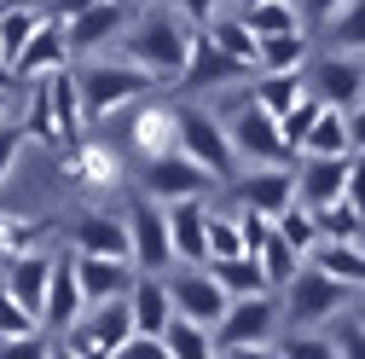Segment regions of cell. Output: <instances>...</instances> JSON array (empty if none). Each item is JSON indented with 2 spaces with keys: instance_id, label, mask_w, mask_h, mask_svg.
Instances as JSON below:
<instances>
[{
  "instance_id": "obj_1",
  "label": "cell",
  "mask_w": 365,
  "mask_h": 359,
  "mask_svg": "<svg viewBox=\"0 0 365 359\" xmlns=\"http://www.w3.org/2000/svg\"><path fill=\"white\" fill-rule=\"evenodd\" d=\"M192 35L197 29L174 6H145L122 29V58L140 64L151 81H180V70H186V58H192Z\"/></svg>"
},
{
  "instance_id": "obj_2",
  "label": "cell",
  "mask_w": 365,
  "mask_h": 359,
  "mask_svg": "<svg viewBox=\"0 0 365 359\" xmlns=\"http://www.w3.org/2000/svg\"><path fill=\"white\" fill-rule=\"evenodd\" d=\"M76 87H81V110L87 122H110L122 116L128 105H145L157 93V81L140 70V64H128V58H93L87 70H76Z\"/></svg>"
},
{
  "instance_id": "obj_3",
  "label": "cell",
  "mask_w": 365,
  "mask_h": 359,
  "mask_svg": "<svg viewBox=\"0 0 365 359\" xmlns=\"http://www.w3.org/2000/svg\"><path fill=\"white\" fill-rule=\"evenodd\" d=\"M174 151L192 157L215 186H220V180H238V157H232V145H226V128L203 105H180L174 110Z\"/></svg>"
},
{
  "instance_id": "obj_4",
  "label": "cell",
  "mask_w": 365,
  "mask_h": 359,
  "mask_svg": "<svg viewBox=\"0 0 365 359\" xmlns=\"http://www.w3.org/2000/svg\"><path fill=\"white\" fill-rule=\"evenodd\" d=\"M348 284H336V279H325L313 261H302L296 266V279L279 290V319H290L296 331H313V325H325V319H336V313L348 307Z\"/></svg>"
},
{
  "instance_id": "obj_5",
  "label": "cell",
  "mask_w": 365,
  "mask_h": 359,
  "mask_svg": "<svg viewBox=\"0 0 365 359\" xmlns=\"http://www.w3.org/2000/svg\"><path fill=\"white\" fill-rule=\"evenodd\" d=\"M220 128H226V145H232L238 168H296V157L279 140V122H272L261 105L244 99L232 116H220Z\"/></svg>"
},
{
  "instance_id": "obj_6",
  "label": "cell",
  "mask_w": 365,
  "mask_h": 359,
  "mask_svg": "<svg viewBox=\"0 0 365 359\" xmlns=\"http://www.w3.org/2000/svg\"><path fill=\"white\" fill-rule=\"evenodd\" d=\"M122 227H128V261H133V273H157V279H163L168 266H174L163 203H151L145 192H133L128 209H122Z\"/></svg>"
},
{
  "instance_id": "obj_7",
  "label": "cell",
  "mask_w": 365,
  "mask_h": 359,
  "mask_svg": "<svg viewBox=\"0 0 365 359\" xmlns=\"http://www.w3.org/2000/svg\"><path fill=\"white\" fill-rule=\"evenodd\" d=\"M272 331H279V296H244V301H226L220 313V325L209 331L220 353H232V348H267Z\"/></svg>"
},
{
  "instance_id": "obj_8",
  "label": "cell",
  "mask_w": 365,
  "mask_h": 359,
  "mask_svg": "<svg viewBox=\"0 0 365 359\" xmlns=\"http://www.w3.org/2000/svg\"><path fill=\"white\" fill-rule=\"evenodd\" d=\"M163 290H168L174 319L203 325V331L220 325V313H226V290L209 279V266H174V273H163Z\"/></svg>"
},
{
  "instance_id": "obj_9",
  "label": "cell",
  "mask_w": 365,
  "mask_h": 359,
  "mask_svg": "<svg viewBox=\"0 0 365 359\" xmlns=\"http://www.w3.org/2000/svg\"><path fill=\"white\" fill-rule=\"evenodd\" d=\"M302 87L325 105V110H354L365 99V64L348 53H325V58H307Z\"/></svg>"
},
{
  "instance_id": "obj_10",
  "label": "cell",
  "mask_w": 365,
  "mask_h": 359,
  "mask_svg": "<svg viewBox=\"0 0 365 359\" xmlns=\"http://www.w3.org/2000/svg\"><path fill=\"white\" fill-rule=\"evenodd\" d=\"M128 24H133V0H93L76 18H64V47L81 58H99L110 41H122Z\"/></svg>"
},
{
  "instance_id": "obj_11",
  "label": "cell",
  "mask_w": 365,
  "mask_h": 359,
  "mask_svg": "<svg viewBox=\"0 0 365 359\" xmlns=\"http://www.w3.org/2000/svg\"><path fill=\"white\" fill-rule=\"evenodd\" d=\"M209 186L215 180L192 162V157H180V151H163V157H151L145 162V174H140V192L151 197V203H186V197H209Z\"/></svg>"
},
{
  "instance_id": "obj_12",
  "label": "cell",
  "mask_w": 365,
  "mask_h": 359,
  "mask_svg": "<svg viewBox=\"0 0 365 359\" xmlns=\"http://www.w3.org/2000/svg\"><path fill=\"white\" fill-rule=\"evenodd\" d=\"M232 192H238V209H250L261 220H279L296 203V174L290 168H244L232 180Z\"/></svg>"
},
{
  "instance_id": "obj_13",
  "label": "cell",
  "mask_w": 365,
  "mask_h": 359,
  "mask_svg": "<svg viewBox=\"0 0 365 359\" xmlns=\"http://www.w3.org/2000/svg\"><path fill=\"white\" fill-rule=\"evenodd\" d=\"M168 249H174V266H203L209 261V244H203V227H209V203L203 197H186V203H168Z\"/></svg>"
},
{
  "instance_id": "obj_14",
  "label": "cell",
  "mask_w": 365,
  "mask_h": 359,
  "mask_svg": "<svg viewBox=\"0 0 365 359\" xmlns=\"http://www.w3.org/2000/svg\"><path fill=\"white\" fill-rule=\"evenodd\" d=\"M76 261V284H81V301L99 307V301H128L133 290V261H99V255H70Z\"/></svg>"
},
{
  "instance_id": "obj_15",
  "label": "cell",
  "mask_w": 365,
  "mask_h": 359,
  "mask_svg": "<svg viewBox=\"0 0 365 359\" xmlns=\"http://www.w3.org/2000/svg\"><path fill=\"white\" fill-rule=\"evenodd\" d=\"M53 70H70V47H64V24L58 18H47L24 41V53L12 58V81H41V76H53Z\"/></svg>"
},
{
  "instance_id": "obj_16",
  "label": "cell",
  "mask_w": 365,
  "mask_h": 359,
  "mask_svg": "<svg viewBox=\"0 0 365 359\" xmlns=\"http://www.w3.org/2000/svg\"><path fill=\"white\" fill-rule=\"evenodd\" d=\"M64 168H70V180H76L81 192H116V186H122V162H116V151L99 145V140L64 145Z\"/></svg>"
},
{
  "instance_id": "obj_17",
  "label": "cell",
  "mask_w": 365,
  "mask_h": 359,
  "mask_svg": "<svg viewBox=\"0 0 365 359\" xmlns=\"http://www.w3.org/2000/svg\"><path fill=\"white\" fill-rule=\"evenodd\" d=\"M41 93H47V110H53V128H58V145L87 140V110H81L76 70H53V76H41Z\"/></svg>"
},
{
  "instance_id": "obj_18",
  "label": "cell",
  "mask_w": 365,
  "mask_h": 359,
  "mask_svg": "<svg viewBox=\"0 0 365 359\" xmlns=\"http://www.w3.org/2000/svg\"><path fill=\"white\" fill-rule=\"evenodd\" d=\"M47 279H53V255H41V249H29V255H12L6 261V296L29 313V319L41 325V301H47Z\"/></svg>"
},
{
  "instance_id": "obj_19",
  "label": "cell",
  "mask_w": 365,
  "mask_h": 359,
  "mask_svg": "<svg viewBox=\"0 0 365 359\" xmlns=\"http://www.w3.org/2000/svg\"><path fill=\"white\" fill-rule=\"evenodd\" d=\"M296 203L302 209H325L342 197V174H348V157H296Z\"/></svg>"
},
{
  "instance_id": "obj_20",
  "label": "cell",
  "mask_w": 365,
  "mask_h": 359,
  "mask_svg": "<svg viewBox=\"0 0 365 359\" xmlns=\"http://www.w3.org/2000/svg\"><path fill=\"white\" fill-rule=\"evenodd\" d=\"M87 313L81 284H76V261H53V279H47V301H41V331L64 336L76 319Z\"/></svg>"
},
{
  "instance_id": "obj_21",
  "label": "cell",
  "mask_w": 365,
  "mask_h": 359,
  "mask_svg": "<svg viewBox=\"0 0 365 359\" xmlns=\"http://www.w3.org/2000/svg\"><path fill=\"white\" fill-rule=\"evenodd\" d=\"M76 255H99V261H128V227L122 214H105V209H87L70 232Z\"/></svg>"
},
{
  "instance_id": "obj_22",
  "label": "cell",
  "mask_w": 365,
  "mask_h": 359,
  "mask_svg": "<svg viewBox=\"0 0 365 359\" xmlns=\"http://www.w3.org/2000/svg\"><path fill=\"white\" fill-rule=\"evenodd\" d=\"M244 76H255V70H244V64H232L226 53H215L209 41H203V29L192 35V58H186V70H180V87H232Z\"/></svg>"
},
{
  "instance_id": "obj_23",
  "label": "cell",
  "mask_w": 365,
  "mask_h": 359,
  "mask_svg": "<svg viewBox=\"0 0 365 359\" xmlns=\"http://www.w3.org/2000/svg\"><path fill=\"white\" fill-rule=\"evenodd\" d=\"M128 313H133V336H163L168 319H174V307H168V290L157 273H140L128 290Z\"/></svg>"
},
{
  "instance_id": "obj_24",
  "label": "cell",
  "mask_w": 365,
  "mask_h": 359,
  "mask_svg": "<svg viewBox=\"0 0 365 359\" xmlns=\"http://www.w3.org/2000/svg\"><path fill=\"white\" fill-rule=\"evenodd\" d=\"M128 145L140 151L145 162L163 157V151H174V105H140L133 122H128Z\"/></svg>"
},
{
  "instance_id": "obj_25",
  "label": "cell",
  "mask_w": 365,
  "mask_h": 359,
  "mask_svg": "<svg viewBox=\"0 0 365 359\" xmlns=\"http://www.w3.org/2000/svg\"><path fill=\"white\" fill-rule=\"evenodd\" d=\"M53 12L47 6H41V0H6V6H0V58H18L24 53V41L41 29V24H47Z\"/></svg>"
},
{
  "instance_id": "obj_26",
  "label": "cell",
  "mask_w": 365,
  "mask_h": 359,
  "mask_svg": "<svg viewBox=\"0 0 365 359\" xmlns=\"http://www.w3.org/2000/svg\"><path fill=\"white\" fill-rule=\"evenodd\" d=\"M209 279L226 290V301H244V296H267V273L255 255H226V261H203Z\"/></svg>"
},
{
  "instance_id": "obj_27",
  "label": "cell",
  "mask_w": 365,
  "mask_h": 359,
  "mask_svg": "<svg viewBox=\"0 0 365 359\" xmlns=\"http://www.w3.org/2000/svg\"><path fill=\"white\" fill-rule=\"evenodd\" d=\"M307 70V35H267L255 41V76H302Z\"/></svg>"
},
{
  "instance_id": "obj_28",
  "label": "cell",
  "mask_w": 365,
  "mask_h": 359,
  "mask_svg": "<svg viewBox=\"0 0 365 359\" xmlns=\"http://www.w3.org/2000/svg\"><path fill=\"white\" fill-rule=\"evenodd\" d=\"M238 24L267 41V35H296L302 29V12H296V0H244L238 6Z\"/></svg>"
},
{
  "instance_id": "obj_29",
  "label": "cell",
  "mask_w": 365,
  "mask_h": 359,
  "mask_svg": "<svg viewBox=\"0 0 365 359\" xmlns=\"http://www.w3.org/2000/svg\"><path fill=\"white\" fill-rule=\"evenodd\" d=\"M307 261H313L325 279H336V284H348V290H365V249H359V244H319Z\"/></svg>"
},
{
  "instance_id": "obj_30",
  "label": "cell",
  "mask_w": 365,
  "mask_h": 359,
  "mask_svg": "<svg viewBox=\"0 0 365 359\" xmlns=\"http://www.w3.org/2000/svg\"><path fill=\"white\" fill-rule=\"evenodd\" d=\"M203 41H209L215 53H226L232 64L255 70V35L238 24V12H232V18H209V24H203Z\"/></svg>"
},
{
  "instance_id": "obj_31",
  "label": "cell",
  "mask_w": 365,
  "mask_h": 359,
  "mask_svg": "<svg viewBox=\"0 0 365 359\" xmlns=\"http://www.w3.org/2000/svg\"><path fill=\"white\" fill-rule=\"evenodd\" d=\"M296 157H354V151H348V128H342V110H319Z\"/></svg>"
},
{
  "instance_id": "obj_32",
  "label": "cell",
  "mask_w": 365,
  "mask_h": 359,
  "mask_svg": "<svg viewBox=\"0 0 365 359\" xmlns=\"http://www.w3.org/2000/svg\"><path fill=\"white\" fill-rule=\"evenodd\" d=\"M313 214V232H319V244H359V232H365V220L336 197V203H325V209H307Z\"/></svg>"
},
{
  "instance_id": "obj_33",
  "label": "cell",
  "mask_w": 365,
  "mask_h": 359,
  "mask_svg": "<svg viewBox=\"0 0 365 359\" xmlns=\"http://www.w3.org/2000/svg\"><path fill=\"white\" fill-rule=\"evenodd\" d=\"M307 93V87H302V76H255V87H250V105H261L272 122H279L296 99Z\"/></svg>"
},
{
  "instance_id": "obj_34",
  "label": "cell",
  "mask_w": 365,
  "mask_h": 359,
  "mask_svg": "<svg viewBox=\"0 0 365 359\" xmlns=\"http://www.w3.org/2000/svg\"><path fill=\"white\" fill-rule=\"evenodd\" d=\"M163 348H168V359H220L215 336H209L203 325H186V319H168V331H163Z\"/></svg>"
},
{
  "instance_id": "obj_35",
  "label": "cell",
  "mask_w": 365,
  "mask_h": 359,
  "mask_svg": "<svg viewBox=\"0 0 365 359\" xmlns=\"http://www.w3.org/2000/svg\"><path fill=\"white\" fill-rule=\"evenodd\" d=\"M41 232H47V220H35V214H0V261L29 255L41 244Z\"/></svg>"
},
{
  "instance_id": "obj_36",
  "label": "cell",
  "mask_w": 365,
  "mask_h": 359,
  "mask_svg": "<svg viewBox=\"0 0 365 359\" xmlns=\"http://www.w3.org/2000/svg\"><path fill=\"white\" fill-rule=\"evenodd\" d=\"M255 261H261V273H267V290H272V296H279V290L296 279V266H302V255H296L284 238H267V244L255 249Z\"/></svg>"
},
{
  "instance_id": "obj_37",
  "label": "cell",
  "mask_w": 365,
  "mask_h": 359,
  "mask_svg": "<svg viewBox=\"0 0 365 359\" xmlns=\"http://www.w3.org/2000/svg\"><path fill=\"white\" fill-rule=\"evenodd\" d=\"M325 35L336 41V53H348V58H359L365 53V0H348V6L325 24Z\"/></svg>"
},
{
  "instance_id": "obj_38",
  "label": "cell",
  "mask_w": 365,
  "mask_h": 359,
  "mask_svg": "<svg viewBox=\"0 0 365 359\" xmlns=\"http://www.w3.org/2000/svg\"><path fill=\"white\" fill-rule=\"evenodd\" d=\"M203 244H209V261H226V255H244V238H238V209H209V227H203Z\"/></svg>"
},
{
  "instance_id": "obj_39",
  "label": "cell",
  "mask_w": 365,
  "mask_h": 359,
  "mask_svg": "<svg viewBox=\"0 0 365 359\" xmlns=\"http://www.w3.org/2000/svg\"><path fill=\"white\" fill-rule=\"evenodd\" d=\"M272 238H284V244H290V249H296L302 261H307V255L319 249V232H313V214H307L302 203H290V209H284L279 220H272Z\"/></svg>"
},
{
  "instance_id": "obj_40",
  "label": "cell",
  "mask_w": 365,
  "mask_h": 359,
  "mask_svg": "<svg viewBox=\"0 0 365 359\" xmlns=\"http://www.w3.org/2000/svg\"><path fill=\"white\" fill-rule=\"evenodd\" d=\"M319 110H325V105H319L313 93H302V99L279 116V140H284V151H290V157L302 151V140H307V128H313V116H319Z\"/></svg>"
},
{
  "instance_id": "obj_41",
  "label": "cell",
  "mask_w": 365,
  "mask_h": 359,
  "mask_svg": "<svg viewBox=\"0 0 365 359\" xmlns=\"http://www.w3.org/2000/svg\"><path fill=\"white\" fill-rule=\"evenodd\" d=\"M279 359H336V342L319 336V331H296V336L279 348Z\"/></svg>"
},
{
  "instance_id": "obj_42",
  "label": "cell",
  "mask_w": 365,
  "mask_h": 359,
  "mask_svg": "<svg viewBox=\"0 0 365 359\" xmlns=\"http://www.w3.org/2000/svg\"><path fill=\"white\" fill-rule=\"evenodd\" d=\"M35 331H41V325H35L29 313L6 296V284H0V342H12V336H35Z\"/></svg>"
},
{
  "instance_id": "obj_43",
  "label": "cell",
  "mask_w": 365,
  "mask_h": 359,
  "mask_svg": "<svg viewBox=\"0 0 365 359\" xmlns=\"http://www.w3.org/2000/svg\"><path fill=\"white\" fill-rule=\"evenodd\" d=\"M342 203L365 220V157H348V174H342Z\"/></svg>"
},
{
  "instance_id": "obj_44",
  "label": "cell",
  "mask_w": 365,
  "mask_h": 359,
  "mask_svg": "<svg viewBox=\"0 0 365 359\" xmlns=\"http://www.w3.org/2000/svg\"><path fill=\"white\" fill-rule=\"evenodd\" d=\"M47 353H53V342L41 336V331H35V336H12V342H0V359H47Z\"/></svg>"
},
{
  "instance_id": "obj_45",
  "label": "cell",
  "mask_w": 365,
  "mask_h": 359,
  "mask_svg": "<svg viewBox=\"0 0 365 359\" xmlns=\"http://www.w3.org/2000/svg\"><path fill=\"white\" fill-rule=\"evenodd\" d=\"M220 6H226V0H174V12L186 18L192 29H203L209 18H220Z\"/></svg>"
},
{
  "instance_id": "obj_46",
  "label": "cell",
  "mask_w": 365,
  "mask_h": 359,
  "mask_svg": "<svg viewBox=\"0 0 365 359\" xmlns=\"http://www.w3.org/2000/svg\"><path fill=\"white\" fill-rule=\"evenodd\" d=\"M116 359H168V348H163V336H128L116 348Z\"/></svg>"
},
{
  "instance_id": "obj_47",
  "label": "cell",
  "mask_w": 365,
  "mask_h": 359,
  "mask_svg": "<svg viewBox=\"0 0 365 359\" xmlns=\"http://www.w3.org/2000/svg\"><path fill=\"white\" fill-rule=\"evenodd\" d=\"M18 151H24V128H0V186L18 168Z\"/></svg>"
},
{
  "instance_id": "obj_48",
  "label": "cell",
  "mask_w": 365,
  "mask_h": 359,
  "mask_svg": "<svg viewBox=\"0 0 365 359\" xmlns=\"http://www.w3.org/2000/svg\"><path fill=\"white\" fill-rule=\"evenodd\" d=\"M331 342H336V359H365V331H359L354 319H348V325H342Z\"/></svg>"
},
{
  "instance_id": "obj_49",
  "label": "cell",
  "mask_w": 365,
  "mask_h": 359,
  "mask_svg": "<svg viewBox=\"0 0 365 359\" xmlns=\"http://www.w3.org/2000/svg\"><path fill=\"white\" fill-rule=\"evenodd\" d=\"M342 6H348V0H296V12H302L307 24H319V29H325V24H331Z\"/></svg>"
},
{
  "instance_id": "obj_50",
  "label": "cell",
  "mask_w": 365,
  "mask_h": 359,
  "mask_svg": "<svg viewBox=\"0 0 365 359\" xmlns=\"http://www.w3.org/2000/svg\"><path fill=\"white\" fill-rule=\"evenodd\" d=\"M342 128H348V151L365 157V99H359L354 110H342Z\"/></svg>"
},
{
  "instance_id": "obj_51",
  "label": "cell",
  "mask_w": 365,
  "mask_h": 359,
  "mask_svg": "<svg viewBox=\"0 0 365 359\" xmlns=\"http://www.w3.org/2000/svg\"><path fill=\"white\" fill-rule=\"evenodd\" d=\"M220 359H279V348H272V342L267 348H232V353H220Z\"/></svg>"
},
{
  "instance_id": "obj_52",
  "label": "cell",
  "mask_w": 365,
  "mask_h": 359,
  "mask_svg": "<svg viewBox=\"0 0 365 359\" xmlns=\"http://www.w3.org/2000/svg\"><path fill=\"white\" fill-rule=\"evenodd\" d=\"M81 6H93V0H53V6H47V12H53V18H58V24H64V18H76V12H81Z\"/></svg>"
},
{
  "instance_id": "obj_53",
  "label": "cell",
  "mask_w": 365,
  "mask_h": 359,
  "mask_svg": "<svg viewBox=\"0 0 365 359\" xmlns=\"http://www.w3.org/2000/svg\"><path fill=\"white\" fill-rule=\"evenodd\" d=\"M47 359H81V353H70L64 342H53V353H47Z\"/></svg>"
},
{
  "instance_id": "obj_54",
  "label": "cell",
  "mask_w": 365,
  "mask_h": 359,
  "mask_svg": "<svg viewBox=\"0 0 365 359\" xmlns=\"http://www.w3.org/2000/svg\"><path fill=\"white\" fill-rule=\"evenodd\" d=\"M6 87H12V64H6V58H0V93H6Z\"/></svg>"
},
{
  "instance_id": "obj_55",
  "label": "cell",
  "mask_w": 365,
  "mask_h": 359,
  "mask_svg": "<svg viewBox=\"0 0 365 359\" xmlns=\"http://www.w3.org/2000/svg\"><path fill=\"white\" fill-rule=\"evenodd\" d=\"M133 6H140V12H145V6H163V0H133Z\"/></svg>"
},
{
  "instance_id": "obj_56",
  "label": "cell",
  "mask_w": 365,
  "mask_h": 359,
  "mask_svg": "<svg viewBox=\"0 0 365 359\" xmlns=\"http://www.w3.org/2000/svg\"><path fill=\"white\" fill-rule=\"evenodd\" d=\"M0 128H6V93H0Z\"/></svg>"
},
{
  "instance_id": "obj_57",
  "label": "cell",
  "mask_w": 365,
  "mask_h": 359,
  "mask_svg": "<svg viewBox=\"0 0 365 359\" xmlns=\"http://www.w3.org/2000/svg\"><path fill=\"white\" fill-rule=\"evenodd\" d=\"M354 325H359V331H365V307H359V313H354Z\"/></svg>"
},
{
  "instance_id": "obj_58",
  "label": "cell",
  "mask_w": 365,
  "mask_h": 359,
  "mask_svg": "<svg viewBox=\"0 0 365 359\" xmlns=\"http://www.w3.org/2000/svg\"><path fill=\"white\" fill-rule=\"evenodd\" d=\"M0 6H6V0H0Z\"/></svg>"
},
{
  "instance_id": "obj_59",
  "label": "cell",
  "mask_w": 365,
  "mask_h": 359,
  "mask_svg": "<svg viewBox=\"0 0 365 359\" xmlns=\"http://www.w3.org/2000/svg\"><path fill=\"white\" fill-rule=\"evenodd\" d=\"M238 6H244V0H238Z\"/></svg>"
},
{
  "instance_id": "obj_60",
  "label": "cell",
  "mask_w": 365,
  "mask_h": 359,
  "mask_svg": "<svg viewBox=\"0 0 365 359\" xmlns=\"http://www.w3.org/2000/svg\"><path fill=\"white\" fill-rule=\"evenodd\" d=\"M232 6H238V0H232Z\"/></svg>"
}]
</instances>
